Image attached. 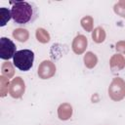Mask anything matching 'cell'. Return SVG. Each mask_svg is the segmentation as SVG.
<instances>
[{
    "label": "cell",
    "instance_id": "cell-15",
    "mask_svg": "<svg viewBox=\"0 0 125 125\" xmlns=\"http://www.w3.org/2000/svg\"><path fill=\"white\" fill-rule=\"evenodd\" d=\"M82 28L87 32H92L94 28V19L92 16H85L80 20Z\"/></svg>",
    "mask_w": 125,
    "mask_h": 125
},
{
    "label": "cell",
    "instance_id": "cell-4",
    "mask_svg": "<svg viewBox=\"0 0 125 125\" xmlns=\"http://www.w3.org/2000/svg\"><path fill=\"white\" fill-rule=\"evenodd\" d=\"M16 51V45L15 43L7 38V37H1L0 38V58L4 61H9L10 59H13Z\"/></svg>",
    "mask_w": 125,
    "mask_h": 125
},
{
    "label": "cell",
    "instance_id": "cell-20",
    "mask_svg": "<svg viewBox=\"0 0 125 125\" xmlns=\"http://www.w3.org/2000/svg\"><path fill=\"white\" fill-rule=\"evenodd\" d=\"M120 8H123V9H125V0H120V1H118L117 3H116Z\"/></svg>",
    "mask_w": 125,
    "mask_h": 125
},
{
    "label": "cell",
    "instance_id": "cell-1",
    "mask_svg": "<svg viewBox=\"0 0 125 125\" xmlns=\"http://www.w3.org/2000/svg\"><path fill=\"white\" fill-rule=\"evenodd\" d=\"M12 19L18 24H26L36 17L33 4L25 1H16L12 3Z\"/></svg>",
    "mask_w": 125,
    "mask_h": 125
},
{
    "label": "cell",
    "instance_id": "cell-13",
    "mask_svg": "<svg viewBox=\"0 0 125 125\" xmlns=\"http://www.w3.org/2000/svg\"><path fill=\"white\" fill-rule=\"evenodd\" d=\"M35 37L37 39L38 42L42 43V44H46L51 40V36L49 34V32L43 28V27H38L35 31Z\"/></svg>",
    "mask_w": 125,
    "mask_h": 125
},
{
    "label": "cell",
    "instance_id": "cell-7",
    "mask_svg": "<svg viewBox=\"0 0 125 125\" xmlns=\"http://www.w3.org/2000/svg\"><path fill=\"white\" fill-rule=\"evenodd\" d=\"M88 46V39L85 35L83 34H77L73 40H72V44H71V49L73 51L74 54L76 55H81L83 54Z\"/></svg>",
    "mask_w": 125,
    "mask_h": 125
},
{
    "label": "cell",
    "instance_id": "cell-14",
    "mask_svg": "<svg viewBox=\"0 0 125 125\" xmlns=\"http://www.w3.org/2000/svg\"><path fill=\"white\" fill-rule=\"evenodd\" d=\"M1 72H2V75L7 77V78H13L14 75H15V68H14V65L12 62H10L9 61L5 62L2 63L1 65Z\"/></svg>",
    "mask_w": 125,
    "mask_h": 125
},
{
    "label": "cell",
    "instance_id": "cell-19",
    "mask_svg": "<svg viewBox=\"0 0 125 125\" xmlns=\"http://www.w3.org/2000/svg\"><path fill=\"white\" fill-rule=\"evenodd\" d=\"M113 11H114V13H115L117 16H119V17L125 19V9L120 8L116 3H115L114 6H113Z\"/></svg>",
    "mask_w": 125,
    "mask_h": 125
},
{
    "label": "cell",
    "instance_id": "cell-18",
    "mask_svg": "<svg viewBox=\"0 0 125 125\" xmlns=\"http://www.w3.org/2000/svg\"><path fill=\"white\" fill-rule=\"evenodd\" d=\"M115 49H116V51L118 52V54L125 55V40L118 41V42L115 44Z\"/></svg>",
    "mask_w": 125,
    "mask_h": 125
},
{
    "label": "cell",
    "instance_id": "cell-12",
    "mask_svg": "<svg viewBox=\"0 0 125 125\" xmlns=\"http://www.w3.org/2000/svg\"><path fill=\"white\" fill-rule=\"evenodd\" d=\"M83 62H84V64H85V66L87 68L92 69L98 63V57H97V55L95 53L89 51V52H86V54L84 55Z\"/></svg>",
    "mask_w": 125,
    "mask_h": 125
},
{
    "label": "cell",
    "instance_id": "cell-3",
    "mask_svg": "<svg viewBox=\"0 0 125 125\" xmlns=\"http://www.w3.org/2000/svg\"><path fill=\"white\" fill-rule=\"evenodd\" d=\"M109 98L113 102H120L125 98V80L121 77L112 79L107 90Z\"/></svg>",
    "mask_w": 125,
    "mask_h": 125
},
{
    "label": "cell",
    "instance_id": "cell-9",
    "mask_svg": "<svg viewBox=\"0 0 125 125\" xmlns=\"http://www.w3.org/2000/svg\"><path fill=\"white\" fill-rule=\"evenodd\" d=\"M73 113V107L68 103H62L58 107V117L60 120L66 121L71 118Z\"/></svg>",
    "mask_w": 125,
    "mask_h": 125
},
{
    "label": "cell",
    "instance_id": "cell-10",
    "mask_svg": "<svg viewBox=\"0 0 125 125\" xmlns=\"http://www.w3.org/2000/svg\"><path fill=\"white\" fill-rule=\"evenodd\" d=\"M13 37L19 41V42H21V43H24L28 40L29 38V32L27 29L25 28H21V27H19V28H16L13 30V33H12Z\"/></svg>",
    "mask_w": 125,
    "mask_h": 125
},
{
    "label": "cell",
    "instance_id": "cell-5",
    "mask_svg": "<svg viewBox=\"0 0 125 125\" xmlns=\"http://www.w3.org/2000/svg\"><path fill=\"white\" fill-rule=\"evenodd\" d=\"M56 64L50 61V60H44L43 62H40L38 69H37V74L40 79H50L56 74Z\"/></svg>",
    "mask_w": 125,
    "mask_h": 125
},
{
    "label": "cell",
    "instance_id": "cell-11",
    "mask_svg": "<svg viewBox=\"0 0 125 125\" xmlns=\"http://www.w3.org/2000/svg\"><path fill=\"white\" fill-rule=\"evenodd\" d=\"M106 37V33L105 30L104 29V27L102 26H97L96 28L93 29L92 31V39L95 43L97 44H101L105 40Z\"/></svg>",
    "mask_w": 125,
    "mask_h": 125
},
{
    "label": "cell",
    "instance_id": "cell-6",
    "mask_svg": "<svg viewBox=\"0 0 125 125\" xmlns=\"http://www.w3.org/2000/svg\"><path fill=\"white\" fill-rule=\"evenodd\" d=\"M25 92V82L21 76L13 78L10 83L9 94L13 99H21Z\"/></svg>",
    "mask_w": 125,
    "mask_h": 125
},
{
    "label": "cell",
    "instance_id": "cell-16",
    "mask_svg": "<svg viewBox=\"0 0 125 125\" xmlns=\"http://www.w3.org/2000/svg\"><path fill=\"white\" fill-rule=\"evenodd\" d=\"M10 81L9 78L1 75L0 76V97L4 98L7 96L8 92H9V88H10Z\"/></svg>",
    "mask_w": 125,
    "mask_h": 125
},
{
    "label": "cell",
    "instance_id": "cell-2",
    "mask_svg": "<svg viewBox=\"0 0 125 125\" xmlns=\"http://www.w3.org/2000/svg\"><path fill=\"white\" fill-rule=\"evenodd\" d=\"M34 62V53L29 49H23L17 51L13 58L14 65L21 71L29 70Z\"/></svg>",
    "mask_w": 125,
    "mask_h": 125
},
{
    "label": "cell",
    "instance_id": "cell-17",
    "mask_svg": "<svg viewBox=\"0 0 125 125\" xmlns=\"http://www.w3.org/2000/svg\"><path fill=\"white\" fill-rule=\"evenodd\" d=\"M12 19V13L9 9L2 7L0 8V26L6 25V23Z\"/></svg>",
    "mask_w": 125,
    "mask_h": 125
},
{
    "label": "cell",
    "instance_id": "cell-8",
    "mask_svg": "<svg viewBox=\"0 0 125 125\" xmlns=\"http://www.w3.org/2000/svg\"><path fill=\"white\" fill-rule=\"evenodd\" d=\"M109 67L112 71H120L125 68V57L121 54H114L109 59Z\"/></svg>",
    "mask_w": 125,
    "mask_h": 125
}]
</instances>
